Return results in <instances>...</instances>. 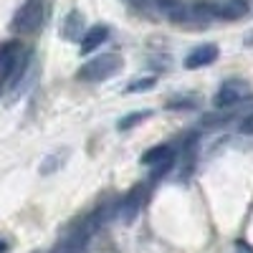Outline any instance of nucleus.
I'll return each instance as SVG.
<instances>
[{
    "label": "nucleus",
    "instance_id": "obj_10",
    "mask_svg": "<svg viewBox=\"0 0 253 253\" xmlns=\"http://www.w3.org/2000/svg\"><path fill=\"white\" fill-rule=\"evenodd\" d=\"M63 160H66V152H53V155H48V160L41 165V175H51L53 170H58V167L63 165Z\"/></svg>",
    "mask_w": 253,
    "mask_h": 253
},
{
    "label": "nucleus",
    "instance_id": "obj_2",
    "mask_svg": "<svg viewBox=\"0 0 253 253\" xmlns=\"http://www.w3.org/2000/svg\"><path fill=\"white\" fill-rule=\"evenodd\" d=\"M43 23V0H26L13 18L15 33H36Z\"/></svg>",
    "mask_w": 253,
    "mask_h": 253
},
{
    "label": "nucleus",
    "instance_id": "obj_13",
    "mask_svg": "<svg viewBox=\"0 0 253 253\" xmlns=\"http://www.w3.org/2000/svg\"><path fill=\"white\" fill-rule=\"evenodd\" d=\"M155 84V79H139V81H132L129 84V91H139V89H150Z\"/></svg>",
    "mask_w": 253,
    "mask_h": 253
},
{
    "label": "nucleus",
    "instance_id": "obj_14",
    "mask_svg": "<svg viewBox=\"0 0 253 253\" xmlns=\"http://www.w3.org/2000/svg\"><path fill=\"white\" fill-rule=\"evenodd\" d=\"M241 132H246V134H253V114H248V117L243 119V124H241Z\"/></svg>",
    "mask_w": 253,
    "mask_h": 253
},
{
    "label": "nucleus",
    "instance_id": "obj_12",
    "mask_svg": "<svg viewBox=\"0 0 253 253\" xmlns=\"http://www.w3.org/2000/svg\"><path fill=\"white\" fill-rule=\"evenodd\" d=\"M172 162H175V155H172V157H167V160H162V162H157V165H155V170H152V177H155V180L162 177V175L172 167Z\"/></svg>",
    "mask_w": 253,
    "mask_h": 253
},
{
    "label": "nucleus",
    "instance_id": "obj_16",
    "mask_svg": "<svg viewBox=\"0 0 253 253\" xmlns=\"http://www.w3.org/2000/svg\"><path fill=\"white\" fill-rule=\"evenodd\" d=\"M0 253H8V243L5 241H0Z\"/></svg>",
    "mask_w": 253,
    "mask_h": 253
},
{
    "label": "nucleus",
    "instance_id": "obj_6",
    "mask_svg": "<svg viewBox=\"0 0 253 253\" xmlns=\"http://www.w3.org/2000/svg\"><path fill=\"white\" fill-rule=\"evenodd\" d=\"M107 38H109V28H107V26H91L89 31H84V36L79 38L81 53H91V51H96Z\"/></svg>",
    "mask_w": 253,
    "mask_h": 253
},
{
    "label": "nucleus",
    "instance_id": "obj_11",
    "mask_svg": "<svg viewBox=\"0 0 253 253\" xmlns=\"http://www.w3.org/2000/svg\"><path fill=\"white\" fill-rule=\"evenodd\" d=\"M147 117H150V112H132L129 117H124V119H119L117 122V129H122V132H126V129H132L134 124H139V122H144Z\"/></svg>",
    "mask_w": 253,
    "mask_h": 253
},
{
    "label": "nucleus",
    "instance_id": "obj_15",
    "mask_svg": "<svg viewBox=\"0 0 253 253\" xmlns=\"http://www.w3.org/2000/svg\"><path fill=\"white\" fill-rule=\"evenodd\" d=\"M126 3H132L134 8H144V5H147V0H126Z\"/></svg>",
    "mask_w": 253,
    "mask_h": 253
},
{
    "label": "nucleus",
    "instance_id": "obj_4",
    "mask_svg": "<svg viewBox=\"0 0 253 253\" xmlns=\"http://www.w3.org/2000/svg\"><path fill=\"white\" fill-rule=\"evenodd\" d=\"M248 94H251V86H248L246 81H241V79H228L223 86L218 89L213 104H215L218 109H230V107H236V104H241Z\"/></svg>",
    "mask_w": 253,
    "mask_h": 253
},
{
    "label": "nucleus",
    "instance_id": "obj_8",
    "mask_svg": "<svg viewBox=\"0 0 253 253\" xmlns=\"http://www.w3.org/2000/svg\"><path fill=\"white\" fill-rule=\"evenodd\" d=\"M61 31H63V36H66L69 41H79L84 36V15L79 10H71L66 18H63Z\"/></svg>",
    "mask_w": 253,
    "mask_h": 253
},
{
    "label": "nucleus",
    "instance_id": "obj_3",
    "mask_svg": "<svg viewBox=\"0 0 253 253\" xmlns=\"http://www.w3.org/2000/svg\"><path fill=\"white\" fill-rule=\"evenodd\" d=\"M144 200H147V187H142V185L132 187L129 193L119 200L114 215H117L119 220H124V223H134L137 215L142 213V208H144Z\"/></svg>",
    "mask_w": 253,
    "mask_h": 253
},
{
    "label": "nucleus",
    "instance_id": "obj_5",
    "mask_svg": "<svg viewBox=\"0 0 253 253\" xmlns=\"http://www.w3.org/2000/svg\"><path fill=\"white\" fill-rule=\"evenodd\" d=\"M218 58V46L215 43H203L198 48H193L187 56H185V69H203V66H210Z\"/></svg>",
    "mask_w": 253,
    "mask_h": 253
},
{
    "label": "nucleus",
    "instance_id": "obj_1",
    "mask_svg": "<svg viewBox=\"0 0 253 253\" xmlns=\"http://www.w3.org/2000/svg\"><path fill=\"white\" fill-rule=\"evenodd\" d=\"M124 66V61H122V56L119 53H101V56H96V58H91L89 63H84V66L79 69V79L81 81H107V79H112L114 74H119V69Z\"/></svg>",
    "mask_w": 253,
    "mask_h": 253
},
{
    "label": "nucleus",
    "instance_id": "obj_9",
    "mask_svg": "<svg viewBox=\"0 0 253 253\" xmlns=\"http://www.w3.org/2000/svg\"><path fill=\"white\" fill-rule=\"evenodd\" d=\"M167 157H172V147L170 144H157V147H152V150H147L139 162L142 165H157V162H162Z\"/></svg>",
    "mask_w": 253,
    "mask_h": 253
},
{
    "label": "nucleus",
    "instance_id": "obj_7",
    "mask_svg": "<svg viewBox=\"0 0 253 253\" xmlns=\"http://www.w3.org/2000/svg\"><path fill=\"white\" fill-rule=\"evenodd\" d=\"M18 58H20V43L18 41H8V43L0 46V76H8Z\"/></svg>",
    "mask_w": 253,
    "mask_h": 253
}]
</instances>
